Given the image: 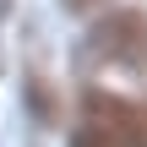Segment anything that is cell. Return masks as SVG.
Instances as JSON below:
<instances>
[{
  "mask_svg": "<svg viewBox=\"0 0 147 147\" xmlns=\"http://www.w3.org/2000/svg\"><path fill=\"white\" fill-rule=\"evenodd\" d=\"M82 65H120V71H147V11L125 5L93 22L82 38Z\"/></svg>",
  "mask_w": 147,
  "mask_h": 147,
  "instance_id": "cell-1",
  "label": "cell"
},
{
  "mask_svg": "<svg viewBox=\"0 0 147 147\" xmlns=\"http://www.w3.org/2000/svg\"><path fill=\"white\" fill-rule=\"evenodd\" d=\"M65 11H87V5H98V0H60Z\"/></svg>",
  "mask_w": 147,
  "mask_h": 147,
  "instance_id": "cell-3",
  "label": "cell"
},
{
  "mask_svg": "<svg viewBox=\"0 0 147 147\" xmlns=\"http://www.w3.org/2000/svg\"><path fill=\"white\" fill-rule=\"evenodd\" d=\"M82 131L104 147H147V93L120 98V93H87L82 98Z\"/></svg>",
  "mask_w": 147,
  "mask_h": 147,
  "instance_id": "cell-2",
  "label": "cell"
}]
</instances>
